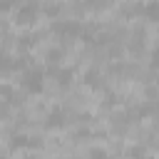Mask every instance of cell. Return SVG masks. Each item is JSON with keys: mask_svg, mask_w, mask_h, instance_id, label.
<instances>
[{"mask_svg": "<svg viewBox=\"0 0 159 159\" xmlns=\"http://www.w3.org/2000/svg\"><path fill=\"white\" fill-rule=\"evenodd\" d=\"M22 87L27 92H40L42 89V72L40 70H25L22 72Z\"/></svg>", "mask_w": 159, "mask_h": 159, "instance_id": "obj_1", "label": "cell"}, {"mask_svg": "<svg viewBox=\"0 0 159 159\" xmlns=\"http://www.w3.org/2000/svg\"><path fill=\"white\" fill-rule=\"evenodd\" d=\"M52 30H55V32H60V35H65V37H75V35H80V32H82V27H80L77 22H67V20H65V22H55V25H52Z\"/></svg>", "mask_w": 159, "mask_h": 159, "instance_id": "obj_2", "label": "cell"}, {"mask_svg": "<svg viewBox=\"0 0 159 159\" xmlns=\"http://www.w3.org/2000/svg\"><path fill=\"white\" fill-rule=\"evenodd\" d=\"M35 15H37L35 5H25V7H20V10H17V22H22V25H30V22L35 20Z\"/></svg>", "mask_w": 159, "mask_h": 159, "instance_id": "obj_3", "label": "cell"}, {"mask_svg": "<svg viewBox=\"0 0 159 159\" xmlns=\"http://www.w3.org/2000/svg\"><path fill=\"white\" fill-rule=\"evenodd\" d=\"M50 75H52V77H55V82H57V84H62V87H65V84H70V77H72V72H70V70H57V67H52V70H50Z\"/></svg>", "mask_w": 159, "mask_h": 159, "instance_id": "obj_4", "label": "cell"}, {"mask_svg": "<svg viewBox=\"0 0 159 159\" xmlns=\"http://www.w3.org/2000/svg\"><path fill=\"white\" fill-rule=\"evenodd\" d=\"M62 124H65V112H62V109L50 112V117H47V127H62Z\"/></svg>", "mask_w": 159, "mask_h": 159, "instance_id": "obj_5", "label": "cell"}, {"mask_svg": "<svg viewBox=\"0 0 159 159\" xmlns=\"http://www.w3.org/2000/svg\"><path fill=\"white\" fill-rule=\"evenodd\" d=\"M144 12H147V17H152L154 22H159V2H149L144 7Z\"/></svg>", "mask_w": 159, "mask_h": 159, "instance_id": "obj_6", "label": "cell"}, {"mask_svg": "<svg viewBox=\"0 0 159 159\" xmlns=\"http://www.w3.org/2000/svg\"><path fill=\"white\" fill-rule=\"evenodd\" d=\"M84 80H87V84H89V87H102V77H99L97 72H87V75H84Z\"/></svg>", "mask_w": 159, "mask_h": 159, "instance_id": "obj_7", "label": "cell"}, {"mask_svg": "<svg viewBox=\"0 0 159 159\" xmlns=\"http://www.w3.org/2000/svg\"><path fill=\"white\" fill-rule=\"evenodd\" d=\"M92 159H107V154L102 149H92Z\"/></svg>", "mask_w": 159, "mask_h": 159, "instance_id": "obj_8", "label": "cell"}, {"mask_svg": "<svg viewBox=\"0 0 159 159\" xmlns=\"http://www.w3.org/2000/svg\"><path fill=\"white\" fill-rule=\"evenodd\" d=\"M152 67H159V47L152 52Z\"/></svg>", "mask_w": 159, "mask_h": 159, "instance_id": "obj_9", "label": "cell"}]
</instances>
